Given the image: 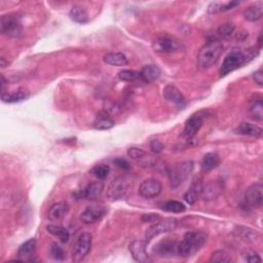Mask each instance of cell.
<instances>
[{"instance_id": "obj_1", "label": "cell", "mask_w": 263, "mask_h": 263, "mask_svg": "<svg viewBox=\"0 0 263 263\" xmlns=\"http://www.w3.org/2000/svg\"><path fill=\"white\" fill-rule=\"evenodd\" d=\"M260 48H248L245 51L235 50L230 52L222 62L219 69L220 76H226L230 72L239 69L243 64L253 60L259 54Z\"/></svg>"}, {"instance_id": "obj_2", "label": "cell", "mask_w": 263, "mask_h": 263, "mask_svg": "<svg viewBox=\"0 0 263 263\" xmlns=\"http://www.w3.org/2000/svg\"><path fill=\"white\" fill-rule=\"evenodd\" d=\"M223 51V44L220 40H214L202 47L198 56V67L202 70L211 68L219 60Z\"/></svg>"}, {"instance_id": "obj_3", "label": "cell", "mask_w": 263, "mask_h": 263, "mask_svg": "<svg viewBox=\"0 0 263 263\" xmlns=\"http://www.w3.org/2000/svg\"><path fill=\"white\" fill-rule=\"evenodd\" d=\"M207 241V236L203 232H187L185 233L183 240L179 243L178 255L184 258H187L194 253L199 252L204 243Z\"/></svg>"}, {"instance_id": "obj_4", "label": "cell", "mask_w": 263, "mask_h": 263, "mask_svg": "<svg viewBox=\"0 0 263 263\" xmlns=\"http://www.w3.org/2000/svg\"><path fill=\"white\" fill-rule=\"evenodd\" d=\"M132 187V181L126 176L116 177L111 181L107 188V198L109 201L115 202L126 197Z\"/></svg>"}, {"instance_id": "obj_5", "label": "cell", "mask_w": 263, "mask_h": 263, "mask_svg": "<svg viewBox=\"0 0 263 263\" xmlns=\"http://www.w3.org/2000/svg\"><path fill=\"white\" fill-rule=\"evenodd\" d=\"M93 243V237L90 232H82L76 240L72 250V260L74 262L82 261L89 254Z\"/></svg>"}, {"instance_id": "obj_6", "label": "cell", "mask_w": 263, "mask_h": 263, "mask_svg": "<svg viewBox=\"0 0 263 263\" xmlns=\"http://www.w3.org/2000/svg\"><path fill=\"white\" fill-rule=\"evenodd\" d=\"M192 170H193L192 162H184L173 168L169 173L171 188L172 189L178 188L180 185L187 179Z\"/></svg>"}, {"instance_id": "obj_7", "label": "cell", "mask_w": 263, "mask_h": 263, "mask_svg": "<svg viewBox=\"0 0 263 263\" xmlns=\"http://www.w3.org/2000/svg\"><path fill=\"white\" fill-rule=\"evenodd\" d=\"M152 47L154 52L160 54H172L179 52L183 45L176 38L171 36H161L153 41Z\"/></svg>"}, {"instance_id": "obj_8", "label": "cell", "mask_w": 263, "mask_h": 263, "mask_svg": "<svg viewBox=\"0 0 263 263\" xmlns=\"http://www.w3.org/2000/svg\"><path fill=\"white\" fill-rule=\"evenodd\" d=\"M0 31L8 37L18 38L23 33V27L20 20L15 16H3L0 22Z\"/></svg>"}, {"instance_id": "obj_9", "label": "cell", "mask_w": 263, "mask_h": 263, "mask_svg": "<svg viewBox=\"0 0 263 263\" xmlns=\"http://www.w3.org/2000/svg\"><path fill=\"white\" fill-rule=\"evenodd\" d=\"M204 118H206V113L203 111H200L192 114L186 121V122H185V126L183 130L184 137L189 141H192V139L196 137V135L202 126Z\"/></svg>"}, {"instance_id": "obj_10", "label": "cell", "mask_w": 263, "mask_h": 263, "mask_svg": "<svg viewBox=\"0 0 263 263\" xmlns=\"http://www.w3.org/2000/svg\"><path fill=\"white\" fill-rule=\"evenodd\" d=\"M177 224H178L177 220L173 219V218H169V219H165V220H160L158 222L153 223V225H151L145 233L146 242H150L153 238L160 236L161 233L174 230L175 228L177 227Z\"/></svg>"}, {"instance_id": "obj_11", "label": "cell", "mask_w": 263, "mask_h": 263, "mask_svg": "<svg viewBox=\"0 0 263 263\" xmlns=\"http://www.w3.org/2000/svg\"><path fill=\"white\" fill-rule=\"evenodd\" d=\"M162 190V186L157 179H147L144 180L139 186V194L143 199H154Z\"/></svg>"}, {"instance_id": "obj_12", "label": "cell", "mask_w": 263, "mask_h": 263, "mask_svg": "<svg viewBox=\"0 0 263 263\" xmlns=\"http://www.w3.org/2000/svg\"><path fill=\"white\" fill-rule=\"evenodd\" d=\"M263 201V186L260 183L252 184L246 191V203L250 208H260Z\"/></svg>"}, {"instance_id": "obj_13", "label": "cell", "mask_w": 263, "mask_h": 263, "mask_svg": "<svg viewBox=\"0 0 263 263\" xmlns=\"http://www.w3.org/2000/svg\"><path fill=\"white\" fill-rule=\"evenodd\" d=\"M106 215V209L100 204H94V206H89L81 214V221L84 224H92L95 222L100 221Z\"/></svg>"}, {"instance_id": "obj_14", "label": "cell", "mask_w": 263, "mask_h": 263, "mask_svg": "<svg viewBox=\"0 0 263 263\" xmlns=\"http://www.w3.org/2000/svg\"><path fill=\"white\" fill-rule=\"evenodd\" d=\"M224 185L220 180H213L208 182L206 185H202L201 198L203 201H213L216 200L223 192Z\"/></svg>"}, {"instance_id": "obj_15", "label": "cell", "mask_w": 263, "mask_h": 263, "mask_svg": "<svg viewBox=\"0 0 263 263\" xmlns=\"http://www.w3.org/2000/svg\"><path fill=\"white\" fill-rule=\"evenodd\" d=\"M129 250L133 258L140 263H147L150 261L148 253L146 252V242L144 241H134L130 243Z\"/></svg>"}, {"instance_id": "obj_16", "label": "cell", "mask_w": 263, "mask_h": 263, "mask_svg": "<svg viewBox=\"0 0 263 263\" xmlns=\"http://www.w3.org/2000/svg\"><path fill=\"white\" fill-rule=\"evenodd\" d=\"M179 243L176 241L165 239L158 243L154 252L161 257H171L178 254Z\"/></svg>"}, {"instance_id": "obj_17", "label": "cell", "mask_w": 263, "mask_h": 263, "mask_svg": "<svg viewBox=\"0 0 263 263\" xmlns=\"http://www.w3.org/2000/svg\"><path fill=\"white\" fill-rule=\"evenodd\" d=\"M104 189V184L101 181H96L91 184L80 192V198H84L91 201H97L99 200L102 196V192Z\"/></svg>"}, {"instance_id": "obj_18", "label": "cell", "mask_w": 263, "mask_h": 263, "mask_svg": "<svg viewBox=\"0 0 263 263\" xmlns=\"http://www.w3.org/2000/svg\"><path fill=\"white\" fill-rule=\"evenodd\" d=\"M36 241L34 239L25 242L18 250V258L20 261H31L36 252Z\"/></svg>"}, {"instance_id": "obj_19", "label": "cell", "mask_w": 263, "mask_h": 263, "mask_svg": "<svg viewBox=\"0 0 263 263\" xmlns=\"http://www.w3.org/2000/svg\"><path fill=\"white\" fill-rule=\"evenodd\" d=\"M69 212V204L66 202H56L48 210V218L52 221L62 220Z\"/></svg>"}, {"instance_id": "obj_20", "label": "cell", "mask_w": 263, "mask_h": 263, "mask_svg": "<svg viewBox=\"0 0 263 263\" xmlns=\"http://www.w3.org/2000/svg\"><path fill=\"white\" fill-rule=\"evenodd\" d=\"M161 74H162V71L159 66L146 65L145 67L142 68V70L140 72V79H141V81L145 83H149V82L158 81L160 79Z\"/></svg>"}, {"instance_id": "obj_21", "label": "cell", "mask_w": 263, "mask_h": 263, "mask_svg": "<svg viewBox=\"0 0 263 263\" xmlns=\"http://www.w3.org/2000/svg\"><path fill=\"white\" fill-rule=\"evenodd\" d=\"M236 133L243 136H250V137L260 138L263 134V130L257 124L250 122H242L239 124L236 130Z\"/></svg>"}, {"instance_id": "obj_22", "label": "cell", "mask_w": 263, "mask_h": 263, "mask_svg": "<svg viewBox=\"0 0 263 263\" xmlns=\"http://www.w3.org/2000/svg\"><path fill=\"white\" fill-rule=\"evenodd\" d=\"M113 126H114V121L112 120L111 116L104 110L99 111L94 121V128L96 130L104 131V130H109L113 128Z\"/></svg>"}, {"instance_id": "obj_23", "label": "cell", "mask_w": 263, "mask_h": 263, "mask_svg": "<svg viewBox=\"0 0 263 263\" xmlns=\"http://www.w3.org/2000/svg\"><path fill=\"white\" fill-rule=\"evenodd\" d=\"M263 15V3L257 2L248 6L243 13V18L249 22H256L262 18Z\"/></svg>"}, {"instance_id": "obj_24", "label": "cell", "mask_w": 263, "mask_h": 263, "mask_svg": "<svg viewBox=\"0 0 263 263\" xmlns=\"http://www.w3.org/2000/svg\"><path fill=\"white\" fill-rule=\"evenodd\" d=\"M163 97L165 100L176 103V104H181L185 100L183 94L177 89L176 86L172 84H168L163 87Z\"/></svg>"}, {"instance_id": "obj_25", "label": "cell", "mask_w": 263, "mask_h": 263, "mask_svg": "<svg viewBox=\"0 0 263 263\" xmlns=\"http://www.w3.org/2000/svg\"><path fill=\"white\" fill-rule=\"evenodd\" d=\"M202 188V181L201 180H194L193 183L191 184L190 188L187 190L186 193L184 194L185 202L189 204H193L201 197Z\"/></svg>"}, {"instance_id": "obj_26", "label": "cell", "mask_w": 263, "mask_h": 263, "mask_svg": "<svg viewBox=\"0 0 263 263\" xmlns=\"http://www.w3.org/2000/svg\"><path fill=\"white\" fill-rule=\"evenodd\" d=\"M220 163L219 155L215 152H209L204 154V157L202 162V170L203 172H210L217 168Z\"/></svg>"}, {"instance_id": "obj_27", "label": "cell", "mask_w": 263, "mask_h": 263, "mask_svg": "<svg viewBox=\"0 0 263 263\" xmlns=\"http://www.w3.org/2000/svg\"><path fill=\"white\" fill-rule=\"evenodd\" d=\"M103 60L106 64L111 65V66H116V67L125 66L129 63L128 58L121 53H109L104 56Z\"/></svg>"}, {"instance_id": "obj_28", "label": "cell", "mask_w": 263, "mask_h": 263, "mask_svg": "<svg viewBox=\"0 0 263 263\" xmlns=\"http://www.w3.org/2000/svg\"><path fill=\"white\" fill-rule=\"evenodd\" d=\"M69 16H70L71 20L74 21L75 23L85 24V23L89 22V16H87L84 9L79 5H75L71 8Z\"/></svg>"}, {"instance_id": "obj_29", "label": "cell", "mask_w": 263, "mask_h": 263, "mask_svg": "<svg viewBox=\"0 0 263 263\" xmlns=\"http://www.w3.org/2000/svg\"><path fill=\"white\" fill-rule=\"evenodd\" d=\"M47 231L52 233L53 236L59 238V240L63 243H66L68 241H69L70 239V233L69 231H68L66 228L62 227V226H59V225H53V224H51V225H48L46 227Z\"/></svg>"}, {"instance_id": "obj_30", "label": "cell", "mask_w": 263, "mask_h": 263, "mask_svg": "<svg viewBox=\"0 0 263 263\" xmlns=\"http://www.w3.org/2000/svg\"><path fill=\"white\" fill-rule=\"evenodd\" d=\"M250 114L253 119L258 121L263 120V102L261 98L252 102L250 106Z\"/></svg>"}, {"instance_id": "obj_31", "label": "cell", "mask_w": 263, "mask_h": 263, "mask_svg": "<svg viewBox=\"0 0 263 263\" xmlns=\"http://www.w3.org/2000/svg\"><path fill=\"white\" fill-rule=\"evenodd\" d=\"M28 97H29V94L23 91H19L12 94H2L1 99L5 103H16V102H21L23 100H26Z\"/></svg>"}, {"instance_id": "obj_32", "label": "cell", "mask_w": 263, "mask_h": 263, "mask_svg": "<svg viewBox=\"0 0 263 263\" xmlns=\"http://www.w3.org/2000/svg\"><path fill=\"white\" fill-rule=\"evenodd\" d=\"M109 167L107 164H104V163H100V164H97L95 165V167L91 170V174L94 175V176L96 178H98L99 180H103L105 178H107V176H108L109 174Z\"/></svg>"}, {"instance_id": "obj_33", "label": "cell", "mask_w": 263, "mask_h": 263, "mask_svg": "<svg viewBox=\"0 0 263 263\" xmlns=\"http://www.w3.org/2000/svg\"><path fill=\"white\" fill-rule=\"evenodd\" d=\"M233 31H235V25L231 23H226L221 25L216 31V37L218 38V40H224V38L229 37Z\"/></svg>"}, {"instance_id": "obj_34", "label": "cell", "mask_w": 263, "mask_h": 263, "mask_svg": "<svg viewBox=\"0 0 263 263\" xmlns=\"http://www.w3.org/2000/svg\"><path fill=\"white\" fill-rule=\"evenodd\" d=\"M238 229H239V230H237L238 235L245 241L253 242V241H255L259 237V233L256 230H253L251 228L240 226Z\"/></svg>"}, {"instance_id": "obj_35", "label": "cell", "mask_w": 263, "mask_h": 263, "mask_svg": "<svg viewBox=\"0 0 263 263\" xmlns=\"http://www.w3.org/2000/svg\"><path fill=\"white\" fill-rule=\"evenodd\" d=\"M162 209L170 213H182L186 208H185L184 204L178 201H169L163 204Z\"/></svg>"}, {"instance_id": "obj_36", "label": "cell", "mask_w": 263, "mask_h": 263, "mask_svg": "<svg viewBox=\"0 0 263 263\" xmlns=\"http://www.w3.org/2000/svg\"><path fill=\"white\" fill-rule=\"evenodd\" d=\"M119 77H120V80L123 81H129V82L141 81L140 72H136L134 70H122L119 73Z\"/></svg>"}, {"instance_id": "obj_37", "label": "cell", "mask_w": 263, "mask_h": 263, "mask_svg": "<svg viewBox=\"0 0 263 263\" xmlns=\"http://www.w3.org/2000/svg\"><path fill=\"white\" fill-rule=\"evenodd\" d=\"M210 262H231V258L225 251L218 250L213 253L210 258Z\"/></svg>"}, {"instance_id": "obj_38", "label": "cell", "mask_w": 263, "mask_h": 263, "mask_svg": "<svg viewBox=\"0 0 263 263\" xmlns=\"http://www.w3.org/2000/svg\"><path fill=\"white\" fill-rule=\"evenodd\" d=\"M243 258L245 259V261L250 262V263H257V262H261L262 259L259 256L258 253L254 250H245L243 252Z\"/></svg>"}, {"instance_id": "obj_39", "label": "cell", "mask_w": 263, "mask_h": 263, "mask_svg": "<svg viewBox=\"0 0 263 263\" xmlns=\"http://www.w3.org/2000/svg\"><path fill=\"white\" fill-rule=\"evenodd\" d=\"M50 252H51V255L54 259L56 260H59V261H62L65 259L66 255H65V252L64 250L58 245V243H54L53 245L51 246V249H50Z\"/></svg>"}, {"instance_id": "obj_40", "label": "cell", "mask_w": 263, "mask_h": 263, "mask_svg": "<svg viewBox=\"0 0 263 263\" xmlns=\"http://www.w3.org/2000/svg\"><path fill=\"white\" fill-rule=\"evenodd\" d=\"M128 155L134 161H139L145 157L146 152L139 147H130L128 149Z\"/></svg>"}, {"instance_id": "obj_41", "label": "cell", "mask_w": 263, "mask_h": 263, "mask_svg": "<svg viewBox=\"0 0 263 263\" xmlns=\"http://www.w3.org/2000/svg\"><path fill=\"white\" fill-rule=\"evenodd\" d=\"M150 149L153 153L159 154L163 150V144L158 139H153L150 142Z\"/></svg>"}, {"instance_id": "obj_42", "label": "cell", "mask_w": 263, "mask_h": 263, "mask_svg": "<svg viewBox=\"0 0 263 263\" xmlns=\"http://www.w3.org/2000/svg\"><path fill=\"white\" fill-rule=\"evenodd\" d=\"M141 220L145 223H155L161 220V217L157 215V214L150 213V214H144V215L141 217Z\"/></svg>"}, {"instance_id": "obj_43", "label": "cell", "mask_w": 263, "mask_h": 263, "mask_svg": "<svg viewBox=\"0 0 263 263\" xmlns=\"http://www.w3.org/2000/svg\"><path fill=\"white\" fill-rule=\"evenodd\" d=\"M114 163L118 165V167L123 171H128L131 169V165L129 163L128 161H125L124 159H121V158H118L114 160Z\"/></svg>"}, {"instance_id": "obj_44", "label": "cell", "mask_w": 263, "mask_h": 263, "mask_svg": "<svg viewBox=\"0 0 263 263\" xmlns=\"http://www.w3.org/2000/svg\"><path fill=\"white\" fill-rule=\"evenodd\" d=\"M253 80H254L255 83H257L259 86L263 85V72L261 69L257 70L255 73H253Z\"/></svg>"}, {"instance_id": "obj_45", "label": "cell", "mask_w": 263, "mask_h": 263, "mask_svg": "<svg viewBox=\"0 0 263 263\" xmlns=\"http://www.w3.org/2000/svg\"><path fill=\"white\" fill-rule=\"evenodd\" d=\"M0 65H1L2 68H4L5 66L8 65V62H5L4 61V58H1V59H0Z\"/></svg>"}]
</instances>
